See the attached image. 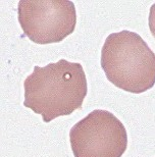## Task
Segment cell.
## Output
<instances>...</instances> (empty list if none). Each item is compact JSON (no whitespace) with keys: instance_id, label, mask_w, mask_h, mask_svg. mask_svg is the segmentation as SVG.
<instances>
[{"instance_id":"1","label":"cell","mask_w":155,"mask_h":157,"mask_svg":"<svg viewBox=\"0 0 155 157\" xmlns=\"http://www.w3.org/2000/svg\"><path fill=\"white\" fill-rule=\"evenodd\" d=\"M24 88V106L40 114L44 122L80 109L88 92L82 64L65 59L44 67L36 65L25 80Z\"/></svg>"},{"instance_id":"2","label":"cell","mask_w":155,"mask_h":157,"mask_svg":"<svg viewBox=\"0 0 155 157\" xmlns=\"http://www.w3.org/2000/svg\"><path fill=\"white\" fill-rule=\"evenodd\" d=\"M101 67L110 83L126 92L141 94L155 85V54L135 32L124 30L107 37Z\"/></svg>"},{"instance_id":"3","label":"cell","mask_w":155,"mask_h":157,"mask_svg":"<svg viewBox=\"0 0 155 157\" xmlns=\"http://www.w3.org/2000/svg\"><path fill=\"white\" fill-rule=\"evenodd\" d=\"M69 141L75 157H122L128 134L114 114L96 109L72 128Z\"/></svg>"},{"instance_id":"4","label":"cell","mask_w":155,"mask_h":157,"mask_svg":"<svg viewBox=\"0 0 155 157\" xmlns=\"http://www.w3.org/2000/svg\"><path fill=\"white\" fill-rule=\"evenodd\" d=\"M17 18L25 36L36 44L59 43L76 29V6L68 0H21Z\"/></svg>"},{"instance_id":"5","label":"cell","mask_w":155,"mask_h":157,"mask_svg":"<svg viewBox=\"0 0 155 157\" xmlns=\"http://www.w3.org/2000/svg\"><path fill=\"white\" fill-rule=\"evenodd\" d=\"M148 25H149L150 32L155 38V3L151 5L149 11V17H148Z\"/></svg>"}]
</instances>
